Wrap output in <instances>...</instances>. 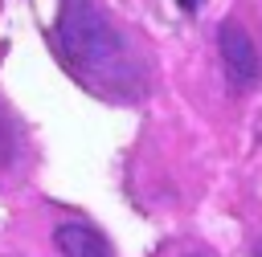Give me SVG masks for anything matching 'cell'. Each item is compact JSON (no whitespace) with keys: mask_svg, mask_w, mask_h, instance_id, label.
Masks as SVG:
<instances>
[{"mask_svg":"<svg viewBox=\"0 0 262 257\" xmlns=\"http://www.w3.org/2000/svg\"><path fill=\"white\" fill-rule=\"evenodd\" d=\"M180 4V12H196V0H176Z\"/></svg>","mask_w":262,"mask_h":257,"instance_id":"5b68a950","label":"cell"},{"mask_svg":"<svg viewBox=\"0 0 262 257\" xmlns=\"http://www.w3.org/2000/svg\"><path fill=\"white\" fill-rule=\"evenodd\" d=\"M254 257H262V241H258V249H254Z\"/></svg>","mask_w":262,"mask_h":257,"instance_id":"8992f818","label":"cell"},{"mask_svg":"<svg viewBox=\"0 0 262 257\" xmlns=\"http://www.w3.org/2000/svg\"><path fill=\"white\" fill-rule=\"evenodd\" d=\"M192 257H201V253H192Z\"/></svg>","mask_w":262,"mask_h":257,"instance_id":"52a82bcc","label":"cell"},{"mask_svg":"<svg viewBox=\"0 0 262 257\" xmlns=\"http://www.w3.org/2000/svg\"><path fill=\"white\" fill-rule=\"evenodd\" d=\"M53 45L61 65L78 78V82H98V78H119V61H123V45L119 33L111 29V20L102 16V8L94 0H61L57 20H53Z\"/></svg>","mask_w":262,"mask_h":257,"instance_id":"6da1fadb","label":"cell"},{"mask_svg":"<svg viewBox=\"0 0 262 257\" xmlns=\"http://www.w3.org/2000/svg\"><path fill=\"white\" fill-rule=\"evenodd\" d=\"M217 53H221V65H225V78L233 90H250L262 73V61H258V49L250 41V33L237 24V20H225L221 33H217Z\"/></svg>","mask_w":262,"mask_h":257,"instance_id":"7a4b0ae2","label":"cell"},{"mask_svg":"<svg viewBox=\"0 0 262 257\" xmlns=\"http://www.w3.org/2000/svg\"><path fill=\"white\" fill-rule=\"evenodd\" d=\"M53 241H57L61 257H115V249L106 245V237L94 224H86V220H61L57 233H53Z\"/></svg>","mask_w":262,"mask_h":257,"instance_id":"3957f363","label":"cell"},{"mask_svg":"<svg viewBox=\"0 0 262 257\" xmlns=\"http://www.w3.org/2000/svg\"><path fill=\"white\" fill-rule=\"evenodd\" d=\"M16 135H20V131H16V122L0 110V171L16 159Z\"/></svg>","mask_w":262,"mask_h":257,"instance_id":"277c9868","label":"cell"}]
</instances>
